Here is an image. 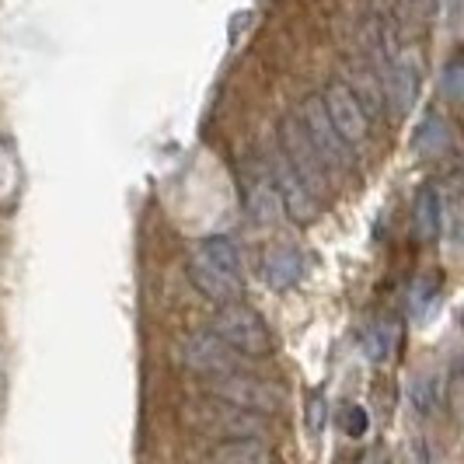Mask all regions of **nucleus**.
<instances>
[{"label": "nucleus", "mask_w": 464, "mask_h": 464, "mask_svg": "<svg viewBox=\"0 0 464 464\" xmlns=\"http://www.w3.org/2000/svg\"><path fill=\"white\" fill-rule=\"evenodd\" d=\"M188 283L196 286L199 297L209 304H237L245 297V262L241 248L227 234L203 237L188 252Z\"/></svg>", "instance_id": "nucleus-1"}, {"label": "nucleus", "mask_w": 464, "mask_h": 464, "mask_svg": "<svg viewBox=\"0 0 464 464\" xmlns=\"http://www.w3.org/2000/svg\"><path fill=\"white\" fill-rule=\"evenodd\" d=\"M186 422L209 440H262L269 422L258 412H245L220 398H199L186 405Z\"/></svg>", "instance_id": "nucleus-2"}, {"label": "nucleus", "mask_w": 464, "mask_h": 464, "mask_svg": "<svg viewBox=\"0 0 464 464\" xmlns=\"http://www.w3.org/2000/svg\"><path fill=\"white\" fill-rule=\"evenodd\" d=\"M209 398H220L227 405H237L245 412H258V416H273L283 409V388L269 377H258L248 367L231 371L224 377H209Z\"/></svg>", "instance_id": "nucleus-3"}, {"label": "nucleus", "mask_w": 464, "mask_h": 464, "mask_svg": "<svg viewBox=\"0 0 464 464\" xmlns=\"http://www.w3.org/2000/svg\"><path fill=\"white\" fill-rule=\"evenodd\" d=\"M297 119H301V126H304V133H307V140H311V147L318 150V158H322V164H325L332 186H339L343 175L353 168V154H349V147L343 143V137L335 133V126H332V119H328V112H325L322 94H307V98L301 102Z\"/></svg>", "instance_id": "nucleus-4"}, {"label": "nucleus", "mask_w": 464, "mask_h": 464, "mask_svg": "<svg viewBox=\"0 0 464 464\" xmlns=\"http://www.w3.org/2000/svg\"><path fill=\"white\" fill-rule=\"evenodd\" d=\"M217 339H224L227 346L245 356V360H258L269 353V328L258 318L248 304H224L217 314H213V328H209Z\"/></svg>", "instance_id": "nucleus-5"}, {"label": "nucleus", "mask_w": 464, "mask_h": 464, "mask_svg": "<svg viewBox=\"0 0 464 464\" xmlns=\"http://www.w3.org/2000/svg\"><path fill=\"white\" fill-rule=\"evenodd\" d=\"M276 150L283 154V161L297 171V179H301L304 186L311 188L318 199L332 188V179H328L325 164H322V158H318V150L311 147V140H307V133H304L297 112H290V116L279 119V147Z\"/></svg>", "instance_id": "nucleus-6"}, {"label": "nucleus", "mask_w": 464, "mask_h": 464, "mask_svg": "<svg viewBox=\"0 0 464 464\" xmlns=\"http://www.w3.org/2000/svg\"><path fill=\"white\" fill-rule=\"evenodd\" d=\"M179 356H182V367L192 373H199V377H224V373L231 371H241L248 360L245 356H237L224 339H217L213 332H192L182 339V346H179Z\"/></svg>", "instance_id": "nucleus-7"}, {"label": "nucleus", "mask_w": 464, "mask_h": 464, "mask_svg": "<svg viewBox=\"0 0 464 464\" xmlns=\"http://www.w3.org/2000/svg\"><path fill=\"white\" fill-rule=\"evenodd\" d=\"M322 102H325V112L335 126V133L343 137V143L349 147V154H363L371 147V122L363 116V109L356 105V98L349 94V88L343 81H332L325 92H322Z\"/></svg>", "instance_id": "nucleus-8"}, {"label": "nucleus", "mask_w": 464, "mask_h": 464, "mask_svg": "<svg viewBox=\"0 0 464 464\" xmlns=\"http://www.w3.org/2000/svg\"><path fill=\"white\" fill-rule=\"evenodd\" d=\"M269 158H273V188H276L283 213H286L294 224H314V220L322 217V199L297 179V171L283 161L279 150H273Z\"/></svg>", "instance_id": "nucleus-9"}, {"label": "nucleus", "mask_w": 464, "mask_h": 464, "mask_svg": "<svg viewBox=\"0 0 464 464\" xmlns=\"http://www.w3.org/2000/svg\"><path fill=\"white\" fill-rule=\"evenodd\" d=\"M349 88V94L356 98V105L363 109L367 122H388V92H384V81H381V70L373 67L371 60L363 56H353L349 60V81H343Z\"/></svg>", "instance_id": "nucleus-10"}, {"label": "nucleus", "mask_w": 464, "mask_h": 464, "mask_svg": "<svg viewBox=\"0 0 464 464\" xmlns=\"http://www.w3.org/2000/svg\"><path fill=\"white\" fill-rule=\"evenodd\" d=\"M304 273H307V258H304L301 248L290 245V241L276 245V248L266 256V262H262V279H266V286L276 290V294L294 290L304 279Z\"/></svg>", "instance_id": "nucleus-11"}, {"label": "nucleus", "mask_w": 464, "mask_h": 464, "mask_svg": "<svg viewBox=\"0 0 464 464\" xmlns=\"http://www.w3.org/2000/svg\"><path fill=\"white\" fill-rule=\"evenodd\" d=\"M199 464H276V454L266 440H213Z\"/></svg>", "instance_id": "nucleus-12"}, {"label": "nucleus", "mask_w": 464, "mask_h": 464, "mask_svg": "<svg viewBox=\"0 0 464 464\" xmlns=\"http://www.w3.org/2000/svg\"><path fill=\"white\" fill-rule=\"evenodd\" d=\"M412 220H416V234L422 241H433L443 231V196L437 186H422L412 207Z\"/></svg>", "instance_id": "nucleus-13"}, {"label": "nucleus", "mask_w": 464, "mask_h": 464, "mask_svg": "<svg viewBox=\"0 0 464 464\" xmlns=\"http://www.w3.org/2000/svg\"><path fill=\"white\" fill-rule=\"evenodd\" d=\"M245 203H248L252 220H256V224H262V227L276 224V217L283 213V207H279V196H276V188H273V179H269V175H256V179L248 182Z\"/></svg>", "instance_id": "nucleus-14"}, {"label": "nucleus", "mask_w": 464, "mask_h": 464, "mask_svg": "<svg viewBox=\"0 0 464 464\" xmlns=\"http://www.w3.org/2000/svg\"><path fill=\"white\" fill-rule=\"evenodd\" d=\"M450 143V130L440 116H430L422 126H419V137H416V150L422 158H440Z\"/></svg>", "instance_id": "nucleus-15"}, {"label": "nucleus", "mask_w": 464, "mask_h": 464, "mask_svg": "<svg viewBox=\"0 0 464 464\" xmlns=\"http://www.w3.org/2000/svg\"><path fill=\"white\" fill-rule=\"evenodd\" d=\"M363 346H367V356H371L373 363H388L392 353H395V325H392V322H377V325L367 332Z\"/></svg>", "instance_id": "nucleus-16"}, {"label": "nucleus", "mask_w": 464, "mask_h": 464, "mask_svg": "<svg viewBox=\"0 0 464 464\" xmlns=\"http://www.w3.org/2000/svg\"><path fill=\"white\" fill-rule=\"evenodd\" d=\"M437 395H440V384H437L433 377H426V373H422V377L416 381V388H412V405L426 416V412H433V409H437Z\"/></svg>", "instance_id": "nucleus-17"}, {"label": "nucleus", "mask_w": 464, "mask_h": 464, "mask_svg": "<svg viewBox=\"0 0 464 464\" xmlns=\"http://www.w3.org/2000/svg\"><path fill=\"white\" fill-rule=\"evenodd\" d=\"M461 84H464L461 56H450L447 67H443V94H447V102H461Z\"/></svg>", "instance_id": "nucleus-18"}, {"label": "nucleus", "mask_w": 464, "mask_h": 464, "mask_svg": "<svg viewBox=\"0 0 464 464\" xmlns=\"http://www.w3.org/2000/svg\"><path fill=\"white\" fill-rule=\"evenodd\" d=\"M343 430H346V437H363L367 433V412H363V405H349L346 416H343Z\"/></svg>", "instance_id": "nucleus-19"}, {"label": "nucleus", "mask_w": 464, "mask_h": 464, "mask_svg": "<svg viewBox=\"0 0 464 464\" xmlns=\"http://www.w3.org/2000/svg\"><path fill=\"white\" fill-rule=\"evenodd\" d=\"M311 430H322V395L311 398Z\"/></svg>", "instance_id": "nucleus-20"}]
</instances>
